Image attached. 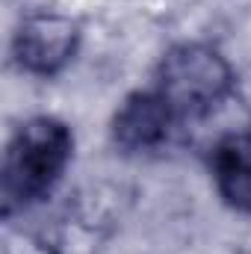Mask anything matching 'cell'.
Instances as JSON below:
<instances>
[{"instance_id":"6da1fadb","label":"cell","mask_w":251,"mask_h":254,"mask_svg":"<svg viewBox=\"0 0 251 254\" xmlns=\"http://www.w3.org/2000/svg\"><path fill=\"white\" fill-rule=\"evenodd\" d=\"M74 154V136L65 122L54 116H36L18 127L3 154L0 172V201L3 216L12 219L45 201L57 184L63 181L65 169Z\"/></svg>"},{"instance_id":"7a4b0ae2","label":"cell","mask_w":251,"mask_h":254,"mask_svg":"<svg viewBox=\"0 0 251 254\" xmlns=\"http://www.w3.org/2000/svg\"><path fill=\"white\" fill-rule=\"evenodd\" d=\"M234 89V71L207 45L184 42L163 54L154 92L169 104L178 122L210 116Z\"/></svg>"},{"instance_id":"3957f363","label":"cell","mask_w":251,"mask_h":254,"mask_svg":"<svg viewBox=\"0 0 251 254\" xmlns=\"http://www.w3.org/2000/svg\"><path fill=\"white\" fill-rule=\"evenodd\" d=\"M80 45V27L57 12H39L21 21L12 39V57L21 71L36 77H54L74 60Z\"/></svg>"},{"instance_id":"277c9868","label":"cell","mask_w":251,"mask_h":254,"mask_svg":"<svg viewBox=\"0 0 251 254\" xmlns=\"http://www.w3.org/2000/svg\"><path fill=\"white\" fill-rule=\"evenodd\" d=\"M178 125L181 122L154 89L133 92L113 116V142L122 154H151L169 145Z\"/></svg>"},{"instance_id":"5b68a950","label":"cell","mask_w":251,"mask_h":254,"mask_svg":"<svg viewBox=\"0 0 251 254\" xmlns=\"http://www.w3.org/2000/svg\"><path fill=\"white\" fill-rule=\"evenodd\" d=\"M210 169L219 198L237 213H251V130L222 136L213 145Z\"/></svg>"}]
</instances>
